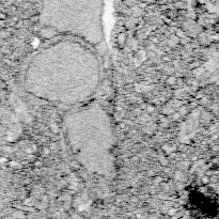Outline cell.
I'll use <instances>...</instances> for the list:
<instances>
[{"instance_id":"cell-1","label":"cell","mask_w":219,"mask_h":219,"mask_svg":"<svg viewBox=\"0 0 219 219\" xmlns=\"http://www.w3.org/2000/svg\"><path fill=\"white\" fill-rule=\"evenodd\" d=\"M98 58L79 42L60 41L40 50L25 74L33 96L51 103L77 105L89 99L99 83Z\"/></svg>"},{"instance_id":"cell-2","label":"cell","mask_w":219,"mask_h":219,"mask_svg":"<svg viewBox=\"0 0 219 219\" xmlns=\"http://www.w3.org/2000/svg\"><path fill=\"white\" fill-rule=\"evenodd\" d=\"M69 145L89 172L109 178L114 172V134L110 117L99 104H89L64 120Z\"/></svg>"},{"instance_id":"cell-3","label":"cell","mask_w":219,"mask_h":219,"mask_svg":"<svg viewBox=\"0 0 219 219\" xmlns=\"http://www.w3.org/2000/svg\"><path fill=\"white\" fill-rule=\"evenodd\" d=\"M102 13L103 0H45L41 21L58 32L98 44L103 39Z\"/></svg>"}]
</instances>
